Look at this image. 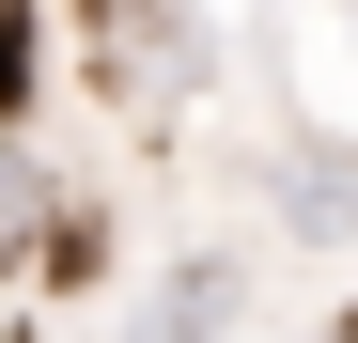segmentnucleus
I'll return each mask as SVG.
<instances>
[{"instance_id": "1", "label": "nucleus", "mask_w": 358, "mask_h": 343, "mask_svg": "<svg viewBox=\"0 0 358 343\" xmlns=\"http://www.w3.org/2000/svg\"><path fill=\"white\" fill-rule=\"evenodd\" d=\"M265 203L296 218V250H327V234H358V156H343V141H312V125H296V141L265 156Z\"/></svg>"}, {"instance_id": "2", "label": "nucleus", "mask_w": 358, "mask_h": 343, "mask_svg": "<svg viewBox=\"0 0 358 343\" xmlns=\"http://www.w3.org/2000/svg\"><path fill=\"white\" fill-rule=\"evenodd\" d=\"M47 109V0H0V141H31Z\"/></svg>"}, {"instance_id": "3", "label": "nucleus", "mask_w": 358, "mask_h": 343, "mask_svg": "<svg viewBox=\"0 0 358 343\" xmlns=\"http://www.w3.org/2000/svg\"><path fill=\"white\" fill-rule=\"evenodd\" d=\"M47 218H63V203H47L31 141H0V265H16V281H31V234H47Z\"/></svg>"}, {"instance_id": "4", "label": "nucleus", "mask_w": 358, "mask_h": 343, "mask_svg": "<svg viewBox=\"0 0 358 343\" xmlns=\"http://www.w3.org/2000/svg\"><path fill=\"white\" fill-rule=\"evenodd\" d=\"M343 31H358V0H343Z\"/></svg>"}]
</instances>
